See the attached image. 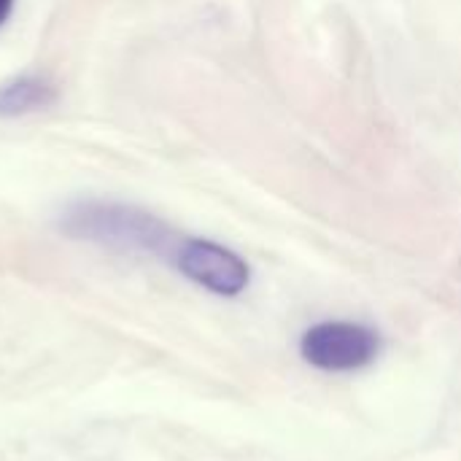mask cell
<instances>
[{
	"label": "cell",
	"mask_w": 461,
	"mask_h": 461,
	"mask_svg": "<svg viewBox=\"0 0 461 461\" xmlns=\"http://www.w3.org/2000/svg\"><path fill=\"white\" fill-rule=\"evenodd\" d=\"M62 232L119 251H143L173 259L181 238L157 216L119 203H78L62 216Z\"/></svg>",
	"instance_id": "obj_1"
},
{
	"label": "cell",
	"mask_w": 461,
	"mask_h": 461,
	"mask_svg": "<svg viewBox=\"0 0 461 461\" xmlns=\"http://www.w3.org/2000/svg\"><path fill=\"white\" fill-rule=\"evenodd\" d=\"M381 338L375 330L357 321H321L300 340V354L308 365L324 373H354L375 362Z\"/></svg>",
	"instance_id": "obj_2"
},
{
	"label": "cell",
	"mask_w": 461,
	"mask_h": 461,
	"mask_svg": "<svg viewBox=\"0 0 461 461\" xmlns=\"http://www.w3.org/2000/svg\"><path fill=\"white\" fill-rule=\"evenodd\" d=\"M189 281L197 286L219 294V297H235L249 286V265L230 251L227 246H219L205 238H181L176 246V254L170 259Z\"/></svg>",
	"instance_id": "obj_3"
},
{
	"label": "cell",
	"mask_w": 461,
	"mask_h": 461,
	"mask_svg": "<svg viewBox=\"0 0 461 461\" xmlns=\"http://www.w3.org/2000/svg\"><path fill=\"white\" fill-rule=\"evenodd\" d=\"M57 103V86L43 76H19L0 84V116L14 119Z\"/></svg>",
	"instance_id": "obj_4"
},
{
	"label": "cell",
	"mask_w": 461,
	"mask_h": 461,
	"mask_svg": "<svg viewBox=\"0 0 461 461\" xmlns=\"http://www.w3.org/2000/svg\"><path fill=\"white\" fill-rule=\"evenodd\" d=\"M11 11H14V0H0V24L11 16Z\"/></svg>",
	"instance_id": "obj_5"
}]
</instances>
